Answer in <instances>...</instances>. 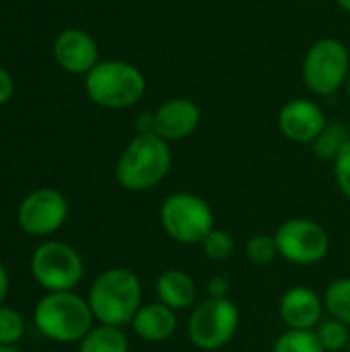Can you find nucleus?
<instances>
[{"mask_svg":"<svg viewBox=\"0 0 350 352\" xmlns=\"http://www.w3.org/2000/svg\"><path fill=\"white\" fill-rule=\"evenodd\" d=\"M245 256L256 266H268V264H272L278 258V245H276L274 235L258 233V235L250 237V241L245 243Z\"/></svg>","mask_w":350,"mask_h":352,"instance_id":"21","label":"nucleus"},{"mask_svg":"<svg viewBox=\"0 0 350 352\" xmlns=\"http://www.w3.org/2000/svg\"><path fill=\"white\" fill-rule=\"evenodd\" d=\"M278 256L291 264L311 266L322 262L330 252L326 229L311 219H289L274 233Z\"/></svg>","mask_w":350,"mask_h":352,"instance_id":"9","label":"nucleus"},{"mask_svg":"<svg viewBox=\"0 0 350 352\" xmlns=\"http://www.w3.org/2000/svg\"><path fill=\"white\" fill-rule=\"evenodd\" d=\"M200 126V109L194 101L175 97L153 113V132L163 140H184Z\"/></svg>","mask_w":350,"mask_h":352,"instance_id":"13","label":"nucleus"},{"mask_svg":"<svg viewBox=\"0 0 350 352\" xmlns=\"http://www.w3.org/2000/svg\"><path fill=\"white\" fill-rule=\"evenodd\" d=\"M54 58L72 74H89L99 64V50L87 31L64 29L54 41Z\"/></svg>","mask_w":350,"mask_h":352,"instance_id":"12","label":"nucleus"},{"mask_svg":"<svg viewBox=\"0 0 350 352\" xmlns=\"http://www.w3.org/2000/svg\"><path fill=\"white\" fill-rule=\"evenodd\" d=\"M350 132L344 124H326V128L320 132V136L311 142L314 144V153L318 159L322 161H336V157L340 155V151L349 144Z\"/></svg>","mask_w":350,"mask_h":352,"instance_id":"18","label":"nucleus"},{"mask_svg":"<svg viewBox=\"0 0 350 352\" xmlns=\"http://www.w3.org/2000/svg\"><path fill=\"white\" fill-rule=\"evenodd\" d=\"M208 297L212 299H229V283L223 276H215L208 283Z\"/></svg>","mask_w":350,"mask_h":352,"instance_id":"27","label":"nucleus"},{"mask_svg":"<svg viewBox=\"0 0 350 352\" xmlns=\"http://www.w3.org/2000/svg\"><path fill=\"white\" fill-rule=\"evenodd\" d=\"M6 295H8V274H6V268L0 262V303L6 299Z\"/></svg>","mask_w":350,"mask_h":352,"instance_id":"28","label":"nucleus"},{"mask_svg":"<svg viewBox=\"0 0 350 352\" xmlns=\"http://www.w3.org/2000/svg\"><path fill=\"white\" fill-rule=\"evenodd\" d=\"M19 225L29 235H50L58 231L68 217L66 198L54 188L31 192L19 206Z\"/></svg>","mask_w":350,"mask_h":352,"instance_id":"10","label":"nucleus"},{"mask_svg":"<svg viewBox=\"0 0 350 352\" xmlns=\"http://www.w3.org/2000/svg\"><path fill=\"white\" fill-rule=\"evenodd\" d=\"M324 309L330 318L350 326V278H338L326 289Z\"/></svg>","mask_w":350,"mask_h":352,"instance_id":"19","label":"nucleus"},{"mask_svg":"<svg viewBox=\"0 0 350 352\" xmlns=\"http://www.w3.org/2000/svg\"><path fill=\"white\" fill-rule=\"evenodd\" d=\"M87 301L97 322L116 328L132 324L142 307L140 278L128 268H111L97 276Z\"/></svg>","mask_w":350,"mask_h":352,"instance_id":"2","label":"nucleus"},{"mask_svg":"<svg viewBox=\"0 0 350 352\" xmlns=\"http://www.w3.org/2000/svg\"><path fill=\"white\" fill-rule=\"evenodd\" d=\"M0 352H19L17 349H12V346H6V344H0Z\"/></svg>","mask_w":350,"mask_h":352,"instance_id":"30","label":"nucleus"},{"mask_svg":"<svg viewBox=\"0 0 350 352\" xmlns=\"http://www.w3.org/2000/svg\"><path fill=\"white\" fill-rule=\"evenodd\" d=\"M326 116L320 105L309 99H293L278 113V128L291 140L299 144H311L326 128Z\"/></svg>","mask_w":350,"mask_h":352,"instance_id":"11","label":"nucleus"},{"mask_svg":"<svg viewBox=\"0 0 350 352\" xmlns=\"http://www.w3.org/2000/svg\"><path fill=\"white\" fill-rule=\"evenodd\" d=\"M25 334V320L19 311L0 305V344L12 346Z\"/></svg>","mask_w":350,"mask_h":352,"instance_id":"24","label":"nucleus"},{"mask_svg":"<svg viewBox=\"0 0 350 352\" xmlns=\"http://www.w3.org/2000/svg\"><path fill=\"white\" fill-rule=\"evenodd\" d=\"M163 231L177 243L200 245L215 229V212L210 204L190 192H175L167 196L159 210Z\"/></svg>","mask_w":350,"mask_h":352,"instance_id":"5","label":"nucleus"},{"mask_svg":"<svg viewBox=\"0 0 350 352\" xmlns=\"http://www.w3.org/2000/svg\"><path fill=\"white\" fill-rule=\"evenodd\" d=\"M239 328V309L231 299L198 303L188 322V336L200 351H219L229 344Z\"/></svg>","mask_w":350,"mask_h":352,"instance_id":"7","label":"nucleus"},{"mask_svg":"<svg viewBox=\"0 0 350 352\" xmlns=\"http://www.w3.org/2000/svg\"><path fill=\"white\" fill-rule=\"evenodd\" d=\"M336 2H338V6H340L344 12H349L350 14V0H336Z\"/></svg>","mask_w":350,"mask_h":352,"instance_id":"29","label":"nucleus"},{"mask_svg":"<svg viewBox=\"0 0 350 352\" xmlns=\"http://www.w3.org/2000/svg\"><path fill=\"white\" fill-rule=\"evenodd\" d=\"M171 169V148L155 132L138 134L124 148L118 165V184L128 192H146L159 186Z\"/></svg>","mask_w":350,"mask_h":352,"instance_id":"1","label":"nucleus"},{"mask_svg":"<svg viewBox=\"0 0 350 352\" xmlns=\"http://www.w3.org/2000/svg\"><path fill=\"white\" fill-rule=\"evenodd\" d=\"M78 352H128V338L120 328L101 324L80 340Z\"/></svg>","mask_w":350,"mask_h":352,"instance_id":"17","label":"nucleus"},{"mask_svg":"<svg viewBox=\"0 0 350 352\" xmlns=\"http://www.w3.org/2000/svg\"><path fill=\"white\" fill-rule=\"evenodd\" d=\"M85 91L99 107L126 109L142 99L146 80L144 74L128 62L103 60L87 74Z\"/></svg>","mask_w":350,"mask_h":352,"instance_id":"4","label":"nucleus"},{"mask_svg":"<svg viewBox=\"0 0 350 352\" xmlns=\"http://www.w3.org/2000/svg\"><path fill=\"white\" fill-rule=\"evenodd\" d=\"M14 93V80L6 68L0 66V105H4Z\"/></svg>","mask_w":350,"mask_h":352,"instance_id":"26","label":"nucleus"},{"mask_svg":"<svg viewBox=\"0 0 350 352\" xmlns=\"http://www.w3.org/2000/svg\"><path fill=\"white\" fill-rule=\"evenodd\" d=\"M349 328L350 326H347V324H342V322L330 318V320H326V322H320L316 334H318V338H320L324 351L338 352L349 344Z\"/></svg>","mask_w":350,"mask_h":352,"instance_id":"22","label":"nucleus"},{"mask_svg":"<svg viewBox=\"0 0 350 352\" xmlns=\"http://www.w3.org/2000/svg\"><path fill=\"white\" fill-rule=\"evenodd\" d=\"M303 80L316 95L336 93L349 78L350 56L347 45L338 39L326 37L316 41L303 58Z\"/></svg>","mask_w":350,"mask_h":352,"instance_id":"6","label":"nucleus"},{"mask_svg":"<svg viewBox=\"0 0 350 352\" xmlns=\"http://www.w3.org/2000/svg\"><path fill=\"white\" fill-rule=\"evenodd\" d=\"M93 311L89 301L66 291L50 293L35 307L37 330L54 342H80L93 330Z\"/></svg>","mask_w":350,"mask_h":352,"instance_id":"3","label":"nucleus"},{"mask_svg":"<svg viewBox=\"0 0 350 352\" xmlns=\"http://www.w3.org/2000/svg\"><path fill=\"white\" fill-rule=\"evenodd\" d=\"M157 297L163 305L173 311H184L196 305L198 291L196 283L184 270L171 268L157 278Z\"/></svg>","mask_w":350,"mask_h":352,"instance_id":"16","label":"nucleus"},{"mask_svg":"<svg viewBox=\"0 0 350 352\" xmlns=\"http://www.w3.org/2000/svg\"><path fill=\"white\" fill-rule=\"evenodd\" d=\"M278 311L289 330H316L322 322L324 299L309 287H291L281 297Z\"/></svg>","mask_w":350,"mask_h":352,"instance_id":"14","label":"nucleus"},{"mask_svg":"<svg viewBox=\"0 0 350 352\" xmlns=\"http://www.w3.org/2000/svg\"><path fill=\"white\" fill-rule=\"evenodd\" d=\"M347 89H349V95H350V72H349V78H347Z\"/></svg>","mask_w":350,"mask_h":352,"instance_id":"31","label":"nucleus"},{"mask_svg":"<svg viewBox=\"0 0 350 352\" xmlns=\"http://www.w3.org/2000/svg\"><path fill=\"white\" fill-rule=\"evenodd\" d=\"M200 248L204 250L206 258L215 260V262H223L227 258H231L233 254V237L225 231V229H212L200 243Z\"/></svg>","mask_w":350,"mask_h":352,"instance_id":"23","label":"nucleus"},{"mask_svg":"<svg viewBox=\"0 0 350 352\" xmlns=\"http://www.w3.org/2000/svg\"><path fill=\"white\" fill-rule=\"evenodd\" d=\"M272 352H326L316 330H287L276 342Z\"/></svg>","mask_w":350,"mask_h":352,"instance_id":"20","label":"nucleus"},{"mask_svg":"<svg viewBox=\"0 0 350 352\" xmlns=\"http://www.w3.org/2000/svg\"><path fill=\"white\" fill-rule=\"evenodd\" d=\"M31 272L50 293H66L80 283L85 266L74 248L62 241H47L35 250L31 258Z\"/></svg>","mask_w":350,"mask_h":352,"instance_id":"8","label":"nucleus"},{"mask_svg":"<svg viewBox=\"0 0 350 352\" xmlns=\"http://www.w3.org/2000/svg\"><path fill=\"white\" fill-rule=\"evenodd\" d=\"M132 328L140 340L146 342H165L169 340L177 330V316L167 305L149 303L138 309V314L132 320Z\"/></svg>","mask_w":350,"mask_h":352,"instance_id":"15","label":"nucleus"},{"mask_svg":"<svg viewBox=\"0 0 350 352\" xmlns=\"http://www.w3.org/2000/svg\"><path fill=\"white\" fill-rule=\"evenodd\" d=\"M334 177L340 192L350 200V140L334 161Z\"/></svg>","mask_w":350,"mask_h":352,"instance_id":"25","label":"nucleus"}]
</instances>
